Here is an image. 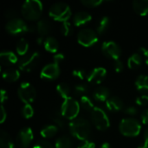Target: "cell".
<instances>
[{
	"label": "cell",
	"instance_id": "obj_7",
	"mask_svg": "<svg viewBox=\"0 0 148 148\" xmlns=\"http://www.w3.org/2000/svg\"><path fill=\"white\" fill-rule=\"evenodd\" d=\"M40 61V54L38 52H33L28 54L18 60V69L23 72H30L36 68Z\"/></svg>",
	"mask_w": 148,
	"mask_h": 148
},
{
	"label": "cell",
	"instance_id": "obj_36",
	"mask_svg": "<svg viewBox=\"0 0 148 148\" xmlns=\"http://www.w3.org/2000/svg\"><path fill=\"white\" fill-rule=\"evenodd\" d=\"M105 1L103 0H82L81 1V3L86 6V7H89V8H95V7H98L100 6L101 3H103Z\"/></svg>",
	"mask_w": 148,
	"mask_h": 148
},
{
	"label": "cell",
	"instance_id": "obj_10",
	"mask_svg": "<svg viewBox=\"0 0 148 148\" xmlns=\"http://www.w3.org/2000/svg\"><path fill=\"white\" fill-rule=\"evenodd\" d=\"M6 31L13 36H17L20 34H23L29 30V25L26 23L25 21L20 18H14L9 20L5 24Z\"/></svg>",
	"mask_w": 148,
	"mask_h": 148
},
{
	"label": "cell",
	"instance_id": "obj_22",
	"mask_svg": "<svg viewBox=\"0 0 148 148\" xmlns=\"http://www.w3.org/2000/svg\"><path fill=\"white\" fill-rule=\"evenodd\" d=\"M135 88L138 91L142 94H147L148 92V75H140L135 80Z\"/></svg>",
	"mask_w": 148,
	"mask_h": 148
},
{
	"label": "cell",
	"instance_id": "obj_9",
	"mask_svg": "<svg viewBox=\"0 0 148 148\" xmlns=\"http://www.w3.org/2000/svg\"><path fill=\"white\" fill-rule=\"evenodd\" d=\"M97 32L92 29L85 28L79 31L77 36L78 42L83 47H91L98 42Z\"/></svg>",
	"mask_w": 148,
	"mask_h": 148
},
{
	"label": "cell",
	"instance_id": "obj_16",
	"mask_svg": "<svg viewBox=\"0 0 148 148\" xmlns=\"http://www.w3.org/2000/svg\"><path fill=\"white\" fill-rule=\"evenodd\" d=\"M92 20V16L87 11H79L73 17V23L76 27H81Z\"/></svg>",
	"mask_w": 148,
	"mask_h": 148
},
{
	"label": "cell",
	"instance_id": "obj_19",
	"mask_svg": "<svg viewBox=\"0 0 148 148\" xmlns=\"http://www.w3.org/2000/svg\"><path fill=\"white\" fill-rule=\"evenodd\" d=\"M3 78L7 82H15L20 77V71L15 68H7L3 71Z\"/></svg>",
	"mask_w": 148,
	"mask_h": 148
},
{
	"label": "cell",
	"instance_id": "obj_38",
	"mask_svg": "<svg viewBox=\"0 0 148 148\" xmlns=\"http://www.w3.org/2000/svg\"><path fill=\"white\" fill-rule=\"evenodd\" d=\"M136 104L139 106H145L148 104V94H142L136 98Z\"/></svg>",
	"mask_w": 148,
	"mask_h": 148
},
{
	"label": "cell",
	"instance_id": "obj_14",
	"mask_svg": "<svg viewBox=\"0 0 148 148\" xmlns=\"http://www.w3.org/2000/svg\"><path fill=\"white\" fill-rule=\"evenodd\" d=\"M108 75L107 69L103 67L95 68L87 76V81L92 84H101Z\"/></svg>",
	"mask_w": 148,
	"mask_h": 148
},
{
	"label": "cell",
	"instance_id": "obj_40",
	"mask_svg": "<svg viewBox=\"0 0 148 148\" xmlns=\"http://www.w3.org/2000/svg\"><path fill=\"white\" fill-rule=\"evenodd\" d=\"M124 113L129 116H135L137 114H138V109L135 108V107H133V106H129V107H127L126 108H124Z\"/></svg>",
	"mask_w": 148,
	"mask_h": 148
},
{
	"label": "cell",
	"instance_id": "obj_46",
	"mask_svg": "<svg viewBox=\"0 0 148 148\" xmlns=\"http://www.w3.org/2000/svg\"><path fill=\"white\" fill-rule=\"evenodd\" d=\"M140 120L143 124L148 125V108L142 112V114L140 115Z\"/></svg>",
	"mask_w": 148,
	"mask_h": 148
},
{
	"label": "cell",
	"instance_id": "obj_51",
	"mask_svg": "<svg viewBox=\"0 0 148 148\" xmlns=\"http://www.w3.org/2000/svg\"><path fill=\"white\" fill-rule=\"evenodd\" d=\"M138 148H148L147 145H146L145 143H143V144H141L140 146H139Z\"/></svg>",
	"mask_w": 148,
	"mask_h": 148
},
{
	"label": "cell",
	"instance_id": "obj_29",
	"mask_svg": "<svg viewBox=\"0 0 148 148\" xmlns=\"http://www.w3.org/2000/svg\"><path fill=\"white\" fill-rule=\"evenodd\" d=\"M110 26V19L108 16H103L101 18V20L99 21L98 24H97V28H96V30H97V33L101 35V34H104L109 28Z\"/></svg>",
	"mask_w": 148,
	"mask_h": 148
},
{
	"label": "cell",
	"instance_id": "obj_2",
	"mask_svg": "<svg viewBox=\"0 0 148 148\" xmlns=\"http://www.w3.org/2000/svg\"><path fill=\"white\" fill-rule=\"evenodd\" d=\"M42 10V3L39 0H27L22 5L21 13L26 20L36 21L41 17Z\"/></svg>",
	"mask_w": 148,
	"mask_h": 148
},
{
	"label": "cell",
	"instance_id": "obj_32",
	"mask_svg": "<svg viewBox=\"0 0 148 148\" xmlns=\"http://www.w3.org/2000/svg\"><path fill=\"white\" fill-rule=\"evenodd\" d=\"M52 121L55 122L56 126L58 127V128H64L66 126V122H65V118L62 116L61 111L60 112H54L53 114L51 115Z\"/></svg>",
	"mask_w": 148,
	"mask_h": 148
},
{
	"label": "cell",
	"instance_id": "obj_5",
	"mask_svg": "<svg viewBox=\"0 0 148 148\" xmlns=\"http://www.w3.org/2000/svg\"><path fill=\"white\" fill-rule=\"evenodd\" d=\"M80 108H81L80 102H78L73 97H69L63 100L60 111L65 119L73 121L78 117Z\"/></svg>",
	"mask_w": 148,
	"mask_h": 148
},
{
	"label": "cell",
	"instance_id": "obj_37",
	"mask_svg": "<svg viewBox=\"0 0 148 148\" xmlns=\"http://www.w3.org/2000/svg\"><path fill=\"white\" fill-rule=\"evenodd\" d=\"M72 75H73L74 77H75V78H77L79 80H84L88 76L86 75V72L83 69H74L73 72H72Z\"/></svg>",
	"mask_w": 148,
	"mask_h": 148
},
{
	"label": "cell",
	"instance_id": "obj_44",
	"mask_svg": "<svg viewBox=\"0 0 148 148\" xmlns=\"http://www.w3.org/2000/svg\"><path fill=\"white\" fill-rule=\"evenodd\" d=\"M77 148H95V144L93 141L86 140V141H83Z\"/></svg>",
	"mask_w": 148,
	"mask_h": 148
},
{
	"label": "cell",
	"instance_id": "obj_34",
	"mask_svg": "<svg viewBox=\"0 0 148 148\" xmlns=\"http://www.w3.org/2000/svg\"><path fill=\"white\" fill-rule=\"evenodd\" d=\"M74 90H75V93L77 95H79L80 97H82V96H83V95H87V93H88V86H87L86 84H84V83H80V84H77V85L75 87Z\"/></svg>",
	"mask_w": 148,
	"mask_h": 148
},
{
	"label": "cell",
	"instance_id": "obj_1",
	"mask_svg": "<svg viewBox=\"0 0 148 148\" xmlns=\"http://www.w3.org/2000/svg\"><path fill=\"white\" fill-rule=\"evenodd\" d=\"M69 131L75 138L82 141H86L90 135L91 127L88 121L82 117H77L70 121Z\"/></svg>",
	"mask_w": 148,
	"mask_h": 148
},
{
	"label": "cell",
	"instance_id": "obj_49",
	"mask_svg": "<svg viewBox=\"0 0 148 148\" xmlns=\"http://www.w3.org/2000/svg\"><path fill=\"white\" fill-rule=\"evenodd\" d=\"M99 148H112V147L108 142H104Z\"/></svg>",
	"mask_w": 148,
	"mask_h": 148
},
{
	"label": "cell",
	"instance_id": "obj_27",
	"mask_svg": "<svg viewBox=\"0 0 148 148\" xmlns=\"http://www.w3.org/2000/svg\"><path fill=\"white\" fill-rule=\"evenodd\" d=\"M28 50H29V42H27V40L25 38L19 39L16 46V51L17 55L23 57L27 55Z\"/></svg>",
	"mask_w": 148,
	"mask_h": 148
},
{
	"label": "cell",
	"instance_id": "obj_39",
	"mask_svg": "<svg viewBox=\"0 0 148 148\" xmlns=\"http://www.w3.org/2000/svg\"><path fill=\"white\" fill-rule=\"evenodd\" d=\"M33 148H56L54 146H52L49 141L46 140H40L38 142H36Z\"/></svg>",
	"mask_w": 148,
	"mask_h": 148
},
{
	"label": "cell",
	"instance_id": "obj_48",
	"mask_svg": "<svg viewBox=\"0 0 148 148\" xmlns=\"http://www.w3.org/2000/svg\"><path fill=\"white\" fill-rule=\"evenodd\" d=\"M144 143L148 146V127L145 130L144 133Z\"/></svg>",
	"mask_w": 148,
	"mask_h": 148
},
{
	"label": "cell",
	"instance_id": "obj_12",
	"mask_svg": "<svg viewBox=\"0 0 148 148\" xmlns=\"http://www.w3.org/2000/svg\"><path fill=\"white\" fill-rule=\"evenodd\" d=\"M34 134L30 127H25L22 128L16 135V144L20 148H29L33 141Z\"/></svg>",
	"mask_w": 148,
	"mask_h": 148
},
{
	"label": "cell",
	"instance_id": "obj_47",
	"mask_svg": "<svg viewBox=\"0 0 148 148\" xmlns=\"http://www.w3.org/2000/svg\"><path fill=\"white\" fill-rule=\"evenodd\" d=\"M1 103L2 105L3 104V102L8 99V95H7V92L4 90V89H2L1 90Z\"/></svg>",
	"mask_w": 148,
	"mask_h": 148
},
{
	"label": "cell",
	"instance_id": "obj_25",
	"mask_svg": "<svg viewBox=\"0 0 148 148\" xmlns=\"http://www.w3.org/2000/svg\"><path fill=\"white\" fill-rule=\"evenodd\" d=\"M141 63H142V57L139 53L133 54L127 60V67L130 69H137L139 67H140Z\"/></svg>",
	"mask_w": 148,
	"mask_h": 148
},
{
	"label": "cell",
	"instance_id": "obj_4",
	"mask_svg": "<svg viewBox=\"0 0 148 148\" xmlns=\"http://www.w3.org/2000/svg\"><path fill=\"white\" fill-rule=\"evenodd\" d=\"M119 130L124 136L136 137L141 131V124L135 118H125L121 121Z\"/></svg>",
	"mask_w": 148,
	"mask_h": 148
},
{
	"label": "cell",
	"instance_id": "obj_28",
	"mask_svg": "<svg viewBox=\"0 0 148 148\" xmlns=\"http://www.w3.org/2000/svg\"><path fill=\"white\" fill-rule=\"evenodd\" d=\"M0 148H14V143L10 135L4 131H2L0 134Z\"/></svg>",
	"mask_w": 148,
	"mask_h": 148
},
{
	"label": "cell",
	"instance_id": "obj_3",
	"mask_svg": "<svg viewBox=\"0 0 148 148\" xmlns=\"http://www.w3.org/2000/svg\"><path fill=\"white\" fill-rule=\"evenodd\" d=\"M72 14L70 6L67 4L66 3L59 2L54 3L49 10V16L57 22L64 23L68 22V20L70 18Z\"/></svg>",
	"mask_w": 148,
	"mask_h": 148
},
{
	"label": "cell",
	"instance_id": "obj_21",
	"mask_svg": "<svg viewBox=\"0 0 148 148\" xmlns=\"http://www.w3.org/2000/svg\"><path fill=\"white\" fill-rule=\"evenodd\" d=\"M51 23L49 20L47 19H40L37 23H36V31L39 34L40 36L43 37L45 36H47L50 30H51Z\"/></svg>",
	"mask_w": 148,
	"mask_h": 148
},
{
	"label": "cell",
	"instance_id": "obj_6",
	"mask_svg": "<svg viewBox=\"0 0 148 148\" xmlns=\"http://www.w3.org/2000/svg\"><path fill=\"white\" fill-rule=\"evenodd\" d=\"M91 121L93 125L100 131H105L110 127V121L107 113L99 107H95L91 111Z\"/></svg>",
	"mask_w": 148,
	"mask_h": 148
},
{
	"label": "cell",
	"instance_id": "obj_35",
	"mask_svg": "<svg viewBox=\"0 0 148 148\" xmlns=\"http://www.w3.org/2000/svg\"><path fill=\"white\" fill-rule=\"evenodd\" d=\"M61 32L65 36H70L73 33V27H72L71 23H69V22L62 23V25H61Z\"/></svg>",
	"mask_w": 148,
	"mask_h": 148
},
{
	"label": "cell",
	"instance_id": "obj_30",
	"mask_svg": "<svg viewBox=\"0 0 148 148\" xmlns=\"http://www.w3.org/2000/svg\"><path fill=\"white\" fill-rule=\"evenodd\" d=\"M56 91H57V93L59 94V95L63 100L70 97L69 96V95H70V87L67 83H65V82L59 83L56 86Z\"/></svg>",
	"mask_w": 148,
	"mask_h": 148
},
{
	"label": "cell",
	"instance_id": "obj_31",
	"mask_svg": "<svg viewBox=\"0 0 148 148\" xmlns=\"http://www.w3.org/2000/svg\"><path fill=\"white\" fill-rule=\"evenodd\" d=\"M80 106L86 111H92L95 108L94 102L92 99L88 95H83L80 97Z\"/></svg>",
	"mask_w": 148,
	"mask_h": 148
},
{
	"label": "cell",
	"instance_id": "obj_24",
	"mask_svg": "<svg viewBox=\"0 0 148 148\" xmlns=\"http://www.w3.org/2000/svg\"><path fill=\"white\" fill-rule=\"evenodd\" d=\"M57 132H58V127L57 126H56V125H46L42 128L40 134L43 138L50 139V138H53L54 136H56Z\"/></svg>",
	"mask_w": 148,
	"mask_h": 148
},
{
	"label": "cell",
	"instance_id": "obj_11",
	"mask_svg": "<svg viewBox=\"0 0 148 148\" xmlns=\"http://www.w3.org/2000/svg\"><path fill=\"white\" fill-rule=\"evenodd\" d=\"M101 51L107 57L116 61L119 60L121 55V49L118 43L114 41H106L101 45Z\"/></svg>",
	"mask_w": 148,
	"mask_h": 148
},
{
	"label": "cell",
	"instance_id": "obj_45",
	"mask_svg": "<svg viewBox=\"0 0 148 148\" xmlns=\"http://www.w3.org/2000/svg\"><path fill=\"white\" fill-rule=\"evenodd\" d=\"M0 123H3L7 118V113H6V110L3 107V105H1V111H0Z\"/></svg>",
	"mask_w": 148,
	"mask_h": 148
},
{
	"label": "cell",
	"instance_id": "obj_33",
	"mask_svg": "<svg viewBox=\"0 0 148 148\" xmlns=\"http://www.w3.org/2000/svg\"><path fill=\"white\" fill-rule=\"evenodd\" d=\"M21 114L23 118L29 119L34 115V108L30 104H24L23 107L22 108Z\"/></svg>",
	"mask_w": 148,
	"mask_h": 148
},
{
	"label": "cell",
	"instance_id": "obj_13",
	"mask_svg": "<svg viewBox=\"0 0 148 148\" xmlns=\"http://www.w3.org/2000/svg\"><path fill=\"white\" fill-rule=\"evenodd\" d=\"M60 73H61L60 65L57 63L52 62V63L45 65L42 68L40 73V76L42 79L52 81V80H56V78H58V76L60 75Z\"/></svg>",
	"mask_w": 148,
	"mask_h": 148
},
{
	"label": "cell",
	"instance_id": "obj_20",
	"mask_svg": "<svg viewBox=\"0 0 148 148\" xmlns=\"http://www.w3.org/2000/svg\"><path fill=\"white\" fill-rule=\"evenodd\" d=\"M133 9L136 14L144 16L148 14V0H135L133 2Z\"/></svg>",
	"mask_w": 148,
	"mask_h": 148
},
{
	"label": "cell",
	"instance_id": "obj_18",
	"mask_svg": "<svg viewBox=\"0 0 148 148\" xmlns=\"http://www.w3.org/2000/svg\"><path fill=\"white\" fill-rule=\"evenodd\" d=\"M106 107L111 112H119L123 109L124 103L121 98L117 96H112L106 101Z\"/></svg>",
	"mask_w": 148,
	"mask_h": 148
},
{
	"label": "cell",
	"instance_id": "obj_15",
	"mask_svg": "<svg viewBox=\"0 0 148 148\" xmlns=\"http://www.w3.org/2000/svg\"><path fill=\"white\" fill-rule=\"evenodd\" d=\"M0 62L3 66H11L18 62L16 55L10 50H3L0 53Z\"/></svg>",
	"mask_w": 148,
	"mask_h": 148
},
{
	"label": "cell",
	"instance_id": "obj_17",
	"mask_svg": "<svg viewBox=\"0 0 148 148\" xmlns=\"http://www.w3.org/2000/svg\"><path fill=\"white\" fill-rule=\"evenodd\" d=\"M93 98L99 102H106L110 98V91L107 87L100 86L94 90Z\"/></svg>",
	"mask_w": 148,
	"mask_h": 148
},
{
	"label": "cell",
	"instance_id": "obj_42",
	"mask_svg": "<svg viewBox=\"0 0 148 148\" xmlns=\"http://www.w3.org/2000/svg\"><path fill=\"white\" fill-rule=\"evenodd\" d=\"M5 17L9 18L10 20L11 19H14V18H16V16H17V12L16 10L14 9H8L6 11H5V14H4Z\"/></svg>",
	"mask_w": 148,
	"mask_h": 148
},
{
	"label": "cell",
	"instance_id": "obj_50",
	"mask_svg": "<svg viewBox=\"0 0 148 148\" xmlns=\"http://www.w3.org/2000/svg\"><path fill=\"white\" fill-rule=\"evenodd\" d=\"M143 53H144V56L146 57V63L148 65V49H144Z\"/></svg>",
	"mask_w": 148,
	"mask_h": 148
},
{
	"label": "cell",
	"instance_id": "obj_43",
	"mask_svg": "<svg viewBox=\"0 0 148 148\" xmlns=\"http://www.w3.org/2000/svg\"><path fill=\"white\" fill-rule=\"evenodd\" d=\"M53 60H54L53 62L57 63V64L60 65V63H61L62 62H63V60H64V55L62 54V53H56V54H55V56H53Z\"/></svg>",
	"mask_w": 148,
	"mask_h": 148
},
{
	"label": "cell",
	"instance_id": "obj_26",
	"mask_svg": "<svg viewBox=\"0 0 148 148\" xmlns=\"http://www.w3.org/2000/svg\"><path fill=\"white\" fill-rule=\"evenodd\" d=\"M56 148H73V140L69 136L63 135L59 137L55 143Z\"/></svg>",
	"mask_w": 148,
	"mask_h": 148
},
{
	"label": "cell",
	"instance_id": "obj_8",
	"mask_svg": "<svg viewBox=\"0 0 148 148\" xmlns=\"http://www.w3.org/2000/svg\"><path fill=\"white\" fill-rule=\"evenodd\" d=\"M17 95L24 104H31L36 96V88L27 82H22L17 89Z\"/></svg>",
	"mask_w": 148,
	"mask_h": 148
},
{
	"label": "cell",
	"instance_id": "obj_23",
	"mask_svg": "<svg viewBox=\"0 0 148 148\" xmlns=\"http://www.w3.org/2000/svg\"><path fill=\"white\" fill-rule=\"evenodd\" d=\"M43 46L44 49L50 52V53H56L58 50L59 48V42L56 40V37L54 36H48L44 39V42H43Z\"/></svg>",
	"mask_w": 148,
	"mask_h": 148
},
{
	"label": "cell",
	"instance_id": "obj_41",
	"mask_svg": "<svg viewBox=\"0 0 148 148\" xmlns=\"http://www.w3.org/2000/svg\"><path fill=\"white\" fill-rule=\"evenodd\" d=\"M114 71L116 73H121L123 71L124 69V64L122 62L121 60H116L114 61Z\"/></svg>",
	"mask_w": 148,
	"mask_h": 148
}]
</instances>
